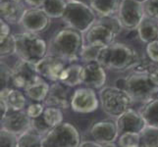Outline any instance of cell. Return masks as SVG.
Here are the masks:
<instances>
[{"mask_svg": "<svg viewBox=\"0 0 158 147\" xmlns=\"http://www.w3.org/2000/svg\"><path fill=\"white\" fill-rule=\"evenodd\" d=\"M103 147H119V146H118V144H116L115 142H113V143L104 144V145H103Z\"/></svg>", "mask_w": 158, "mask_h": 147, "instance_id": "obj_43", "label": "cell"}, {"mask_svg": "<svg viewBox=\"0 0 158 147\" xmlns=\"http://www.w3.org/2000/svg\"><path fill=\"white\" fill-rule=\"evenodd\" d=\"M16 55L20 60L36 65L48 53V44L41 36L31 32L14 34Z\"/></svg>", "mask_w": 158, "mask_h": 147, "instance_id": "obj_4", "label": "cell"}, {"mask_svg": "<svg viewBox=\"0 0 158 147\" xmlns=\"http://www.w3.org/2000/svg\"><path fill=\"white\" fill-rule=\"evenodd\" d=\"M116 126L119 135L126 133H140L148 127L139 112H137L134 109H130L123 115L118 117L116 120Z\"/></svg>", "mask_w": 158, "mask_h": 147, "instance_id": "obj_16", "label": "cell"}, {"mask_svg": "<svg viewBox=\"0 0 158 147\" xmlns=\"http://www.w3.org/2000/svg\"><path fill=\"white\" fill-rule=\"evenodd\" d=\"M137 1H139V2H140V3H143L145 0H137Z\"/></svg>", "mask_w": 158, "mask_h": 147, "instance_id": "obj_44", "label": "cell"}, {"mask_svg": "<svg viewBox=\"0 0 158 147\" xmlns=\"http://www.w3.org/2000/svg\"><path fill=\"white\" fill-rule=\"evenodd\" d=\"M11 35L10 25L4 20H0V41L6 39Z\"/></svg>", "mask_w": 158, "mask_h": 147, "instance_id": "obj_38", "label": "cell"}, {"mask_svg": "<svg viewBox=\"0 0 158 147\" xmlns=\"http://www.w3.org/2000/svg\"><path fill=\"white\" fill-rule=\"evenodd\" d=\"M51 19L41 8H28L20 21V27L24 31L39 35L49 28Z\"/></svg>", "mask_w": 158, "mask_h": 147, "instance_id": "obj_11", "label": "cell"}, {"mask_svg": "<svg viewBox=\"0 0 158 147\" xmlns=\"http://www.w3.org/2000/svg\"><path fill=\"white\" fill-rule=\"evenodd\" d=\"M145 51L150 61L154 64H158V39L146 44Z\"/></svg>", "mask_w": 158, "mask_h": 147, "instance_id": "obj_36", "label": "cell"}, {"mask_svg": "<svg viewBox=\"0 0 158 147\" xmlns=\"http://www.w3.org/2000/svg\"><path fill=\"white\" fill-rule=\"evenodd\" d=\"M31 129V119L27 115L26 111H9L1 119V129L7 130L17 137L25 133Z\"/></svg>", "mask_w": 158, "mask_h": 147, "instance_id": "obj_15", "label": "cell"}, {"mask_svg": "<svg viewBox=\"0 0 158 147\" xmlns=\"http://www.w3.org/2000/svg\"><path fill=\"white\" fill-rule=\"evenodd\" d=\"M79 147H103V145L95 142L94 140H86V141H83Z\"/></svg>", "mask_w": 158, "mask_h": 147, "instance_id": "obj_41", "label": "cell"}, {"mask_svg": "<svg viewBox=\"0 0 158 147\" xmlns=\"http://www.w3.org/2000/svg\"><path fill=\"white\" fill-rule=\"evenodd\" d=\"M49 88L50 85L48 84L47 80L39 76L35 80H34L30 85L27 86L24 91L27 97H29L31 100L41 103L44 102Z\"/></svg>", "mask_w": 158, "mask_h": 147, "instance_id": "obj_21", "label": "cell"}, {"mask_svg": "<svg viewBox=\"0 0 158 147\" xmlns=\"http://www.w3.org/2000/svg\"><path fill=\"white\" fill-rule=\"evenodd\" d=\"M43 121L50 129L57 127L58 125L63 123V113L62 110L56 107H49L45 108L44 112L41 115Z\"/></svg>", "mask_w": 158, "mask_h": 147, "instance_id": "obj_28", "label": "cell"}, {"mask_svg": "<svg viewBox=\"0 0 158 147\" xmlns=\"http://www.w3.org/2000/svg\"><path fill=\"white\" fill-rule=\"evenodd\" d=\"M149 79L155 86L158 88V64H152L148 72Z\"/></svg>", "mask_w": 158, "mask_h": 147, "instance_id": "obj_39", "label": "cell"}, {"mask_svg": "<svg viewBox=\"0 0 158 147\" xmlns=\"http://www.w3.org/2000/svg\"><path fill=\"white\" fill-rule=\"evenodd\" d=\"M27 10L23 0H1L0 1V15L1 19L9 25H19Z\"/></svg>", "mask_w": 158, "mask_h": 147, "instance_id": "obj_19", "label": "cell"}, {"mask_svg": "<svg viewBox=\"0 0 158 147\" xmlns=\"http://www.w3.org/2000/svg\"><path fill=\"white\" fill-rule=\"evenodd\" d=\"M11 75H12V68L1 61V84H3V88H8L7 85L9 83L11 84Z\"/></svg>", "mask_w": 158, "mask_h": 147, "instance_id": "obj_37", "label": "cell"}, {"mask_svg": "<svg viewBox=\"0 0 158 147\" xmlns=\"http://www.w3.org/2000/svg\"><path fill=\"white\" fill-rule=\"evenodd\" d=\"M148 127L158 128V100H151L143 103L139 111Z\"/></svg>", "mask_w": 158, "mask_h": 147, "instance_id": "obj_26", "label": "cell"}, {"mask_svg": "<svg viewBox=\"0 0 158 147\" xmlns=\"http://www.w3.org/2000/svg\"><path fill=\"white\" fill-rule=\"evenodd\" d=\"M39 76L35 65L19 59L12 67L11 84L14 86V88L25 89L32 81L35 80Z\"/></svg>", "mask_w": 158, "mask_h": 147, "instance_id": "obj_13", "label": "cell"}, {"mask_svg": "<svg viewBox=\"0 0 158 147\" xmlns=\"http://www.w3.org/2000/svg\"><path fill=\"white\" fill-rule=\"evenodd\" d=\"M137 32L139 39L146 44L158 39V20L145 16L137 29Z\"/></svg>", "mask_w": 158, "mask_h": 147, "instance_id": "obj_22", "label": "cell"}, {"mask_svg": "<svg viewBox=\"0 0 158 147\" xmlns=\"http://www.w3.org/2000/svg\"><path fill=\"white\" fill-rule=\"evenodd\" d=\"M68 2H74V3H81L85 5L90 4V0H67Z\"/></svg>", "mask_w": 158, "mask_h": 147, "instance_id": "obj_42", "label": "cell"}, {"mask_svg": "<svg viewBox=\"0 0 158 147\" xmlns=\"http://www.w3.org/2000/svg\"><path fill=\"white\" fill-rule=\"evenodd\" d=\"M68 86L63 84L53 83L50 84L48 94L44 100V104L49 107H56L59 109L71 108V96L69 95Z\"/></svg>", "mask_w": 158, "mask_h": 147, "instance_id": "obj_18", "label": "cell"}, {"mask_svg": "<svg viewBox=\"0 0 158 147\" xmlns=\"http://www.w3.org/2000/svg\"><path fill=\"white\" fill-rule=\"evenodd\" d=\"M81 70L83 65L78 63H69L65 68L59 80V83L68 88H75L81 84Z\"/></svg>", "mask_w": 158, "mask_h": 147, "instance_id": "obj_24", "label": "cell"}, {"mask_svg": "<svg viewBox=\"0 0 158 147\" xmlns=\"http://www.w3.org/2000/svg\"><path fill=\"white\" fill-rule=\"evenodd\" d=\"M106 69L97 61H92L83 65L81 70V84L86 88L94 89L102 88L106 84Z\"/></svg>", "mask_w": 158, "mask_h": 147, "instance_id": "obj_14", "label": "cell"}, {"mask_svg": "<svg viewBox=\"0 0 158 147\" xmlns=\"http://www.w3.org/2000/svg\"><path fill=\"white\" fill-rule=\"evenodd\" d=\"M100 50H101L100 47L91 46V45H85V44L83 49H81L80 59L85 64L89 63V62H92V61H96Z\"/></svg>", "mask_w": 158, "mask_h": 147, "instance_id": "obj_31", "label": "cell"}, {"mask_svg": "<svg viewBox=\"0 0 158 147\" xmlns=\"http://www.w3.org/2000/svg\"><path fill=\"white\" fill-rule=\"evenodd\" d=\"M145 17L143 4L137 0H121L118 9L117 18L123 29L137 31Z\"/></svg>", "mask_w": 158, "mask_h": 147, "instance_id": "obj_9", "label": "cell"}, {"mask_svg": "<svg viewBox=\"0 0 158 147\" xmlns=\"http://www.w3.org/2000/svg\"><path fill=\"white\" fill-rule=\"evenodd\" d=\"M42 139L43 135L31 129L28 132L18 137L16 147H41Z\"/></svg>", "mask_w": 158, "mask_h": 147, "instance_id": "obj_27", "label": "cell"}, {"mask_svg": "<svg viewBox=\"0 0 158 147\" xmlns=\"http://www.w3.org/2000/svg\"><path fill=\"white\" fill-rule=\"evenodd\" d=\"M97 18V15L89 5L68 2L62 21L67 28H71L84 35L95 23Z\"/></svg>", "mask_w": 158, "mask_h": 147, "instance_id": "obj_7", "label": "cell"}, {"mask_svg": "<svg viewBox=\"0 0 158 147\" xmlns=\"http://www.w3.org/2000/svg\"><path fill=\"white\" fill-rule=\"evenodd\" d=\"M143 4L145 16L158 20V0H145Z\"/></svg>", "mask_w": 158, "mask_h": 147, "instance_id": "obj_34", "label": "cell"}, {"mask_svg": "<svg viewBox=\"0 0 158 147\" xmlns=\"http://www.w3.org/2000/svg\"><path fill=\"white\" fill-rule=\"evenodd\" d=\"M139 147H158V128L146 127L139 133Z\"/></svg>", "mask_w": 158, "mask_h": 147, "instance_id": "obj_29", "label": "cell"}, {"mask_svg": "<svg viewBox=\"0 0 158 147\" xmlns=\"http://www.w3.org/2000/svg\"><path fill=\"white\" fill-rule=\"evenodd\" d=\"M81 135L75 126L63 122L47 133L42 139L43 147H79Z\"/></svg>", "mask_w": 158, "mask_h": 147, "instance_id": "obj_8", "label": "cell"}, {"mask_svg": "<svg viewBox=\"0 0 158 147\" xmlns=\"http://www.w3.org/2000/svg\"><path fill=\"white\" fill-rule=\"evenodd\" d=\"M68 64L67 61L61 58L47 54L35 65V69L41 78L52 83H57Z\"/></svg>", "mask_w": 158, "mask_h": 147, "instance_id": "obj_12", "label": "cell"}, {"mask_svg": "<svg viewBox=\"0 0 158 147\" xmlns=\"http://www.w3.org/2000/svg\"><path fill=\"white\" fill-rule=\"evenodd\" d=\"M18 137L7 130L1 129L0 133V147H16Z\"/></svg>", "mask_w": 158, "mask_h": 147, "instance_id": "obj_33", "label": "cell"}, {"mask_svg": "<svg viewBox=\"0 0 158 147\" xmlns=\"http://www.w3.org/2000/svg\"><path fill=\"white\" fill-rule=\"evenodd\" d=\"M99 103L96 92L90 88H78L71 95V109L77 113L89 114L94 112L98 108Z\"/></svg>", "mask_w": 158, "mask_h": 147, "instance_id": "obj_10", "label": "cell"}, {"mask_svg": "<svg viewBox=\"0 0 158 147\" xmlns=\"http://www.w3.org/2000/svg\"><path fill=\"white\" fill-rule=\"evenodd\" d=\"M67 6V0H45L41 9L50 19H62Z\"/></svg>", "mask_w": 158, "mask_h": 147, "instance_id": "obj_25", "label": "cell"}, {"mask_svg": "<svg viewBox=\"0 0 158 147\" xmlns=\"http://www.w3.org/2000/svg\"><path fill=\"white\" fill-rule=\"evenodd\" d=\"M90 135L94 141L101 145L115 142L119 137L116 123L111 121L97 122L91 127Z\"/></svg>", "mask_w": 158, "mask_h": 147, "instance_id": "obj_17", "label": "cell"}, {"mask_svg": "<svg viewBox=\"0 0 158 147\" xmlns=\"http://www.w3.org/2000/svg\"><path fill=\"white\" fill-rule=\"evenodd\" d=\"M0 100L5 102L9 111H24L27 104L24 92L14 88H2L0 92Z\"/></svg>", "mask_w": 158, "mask_h": 147, "instance_id": "obj_20", "label": "cell"}, {"mask_svg": "<svg viewBox=\"0 0 158 147\" xmlns=\"http://www.w3.org/2000/svg\"><path fill=\"white\" fill-rule=\"evenodd\" d=\"M44 110H45V108L42 103L35 102L28 106V108L26 109V113L31 119H36L42 115Z\"/></svg>", "mask_w": 158, "mask_h": 147, "instance_id": "obj_35", "label": "cell"}, {"mask_svg": "<svg viewBox=\"0 0 158 147\" xmlns=\"http://www.w3.org/2000/svg\"><path fill=\"white\" fill-rule=\"evenodd\" d=\"M84 45L83 34L71 28H64L53 35L48 44L47 54L73 63L80 59Z\"/></svg>", "mask_w": 158, "mask_h": 147, "instance_id": "obj_2", "label": "cell"}, {"mask_svg": "<svg viewBox=\"0 0 158 147\" xmlns=\"http://www.w3.org/2000/svg\"><path fill=\"white\" fill-rule=\"evenodd\" d=\"M122 30L123 27L117 16L97 18L95 23L83 35L84 42L85 45L103 48L115 42Z\"/></svg>", "mask_w": 158, "mask_h": 147, "instance_id": "obj_3", "label": "cell"}, {"mask_svg": "<svg viewBox=\"0 0 158 147\" xmlns=\"http://www.w3.org/2000/svg\"><path fill=\"white\" fill-rule=\"evenodd\" d=\"M121 0H90L89 6L98 18L117 16Z\"/></svg>", "mask_w": 158, "mask_h": 147, "instance_id": "obj_23", "label": "cell"}, {"mask_svg": "<svg viewBox=\"0 0 158 147\" xmlns=\"http://www.w3.org/2000/svg\"><path fill=\"white\" fill-rule=\"evenodd\" d=\"M155 86L149 79L148 72L133 70V73L124 79V88L134 102L146 103L152 100Z\"/></svg>", "mask_w": 158, "mask_h": 147, "instance_id": "obj_6", "label": "cell"}, {"mask_svg": "<svg viewBox=\"0 0 158 147\" xmlns=\"http://www.w3.org/2000/svg\"><path fill=\"white\" fill-rule=\"evenodd\" d=\"M23 1L30 8H41L45 0H23Z\"/></svg>", "mask_w": 158, "mask_h": 147, "instance_id": "obj_40", "label": "cell"}, {"mask_svg": "<svg viewBox=\"0 0 158 147\" xmlns=\"http://www.w3.org/2000/svg\"><path fill=\"white\" fill-rule=\"evenodd\" d=\"M0 54H1V58H5L7 56L16 54V43L13 35H11L6 39L0 41Z\"/></svg>", "mask_w": 158, "mask_h": 147, "instance_id": "obj_32", "label": "cell"}, {"mask_svg": "<svg viewBox=\"0 0 158 147\" xmlns=\"http://www.w3.org/2000/svg\"><path fill=\"white\" fill-rule=\"evenodd\" d=\"M96 61L106 70L126 72L133 70L140 62V59L134 47L123 42H114L101 48Z\"/></svg>", "mask_w": 158, "mask_h": 147, "instance_id": "obj_1", "label": "cell"}, {"mask_svg": "<svg viewBox=\"0 0 158 147\" xmlns=\"http://www.w3.org/2000/svg\"><path fill=\"white\" fill-rule=\"evenodd\" d=\"M102 110L112 118H118L132 109L133 99L128 92L117 86H104L99 91Z\"/></svg>", "mask_w": 158, "mask_h": 147, "instance_id": "obj_5", "label": "cell"}, {"mask_svg": "<svg viewBox=\"0 0 158 147\" xmlns=\"http://www.w3.org/2000/svg\"><path fill=\"white\" fill-rule=\"evenodd\" d=\"M140 137L139 133H126L119 135L118 146L119 147H139Z\"/></svg>", "mask_w": 158, "mask_h": 147, "instance_id": "obj_30", "label": "cell"}, {"mask_svg": "<svg viewBox=\"0 0 158 147\" xmlns=\"http://www.w3.org/2000/svg\"><path fill=\"white\" fill-rule=\"evenodd\" d=\"M41 147H43V146H41Z\"/></svg>", "mask_w": 158, "mask_h": 147, "instance_id": "obj_45", "label": "cell"}]
</instances>
